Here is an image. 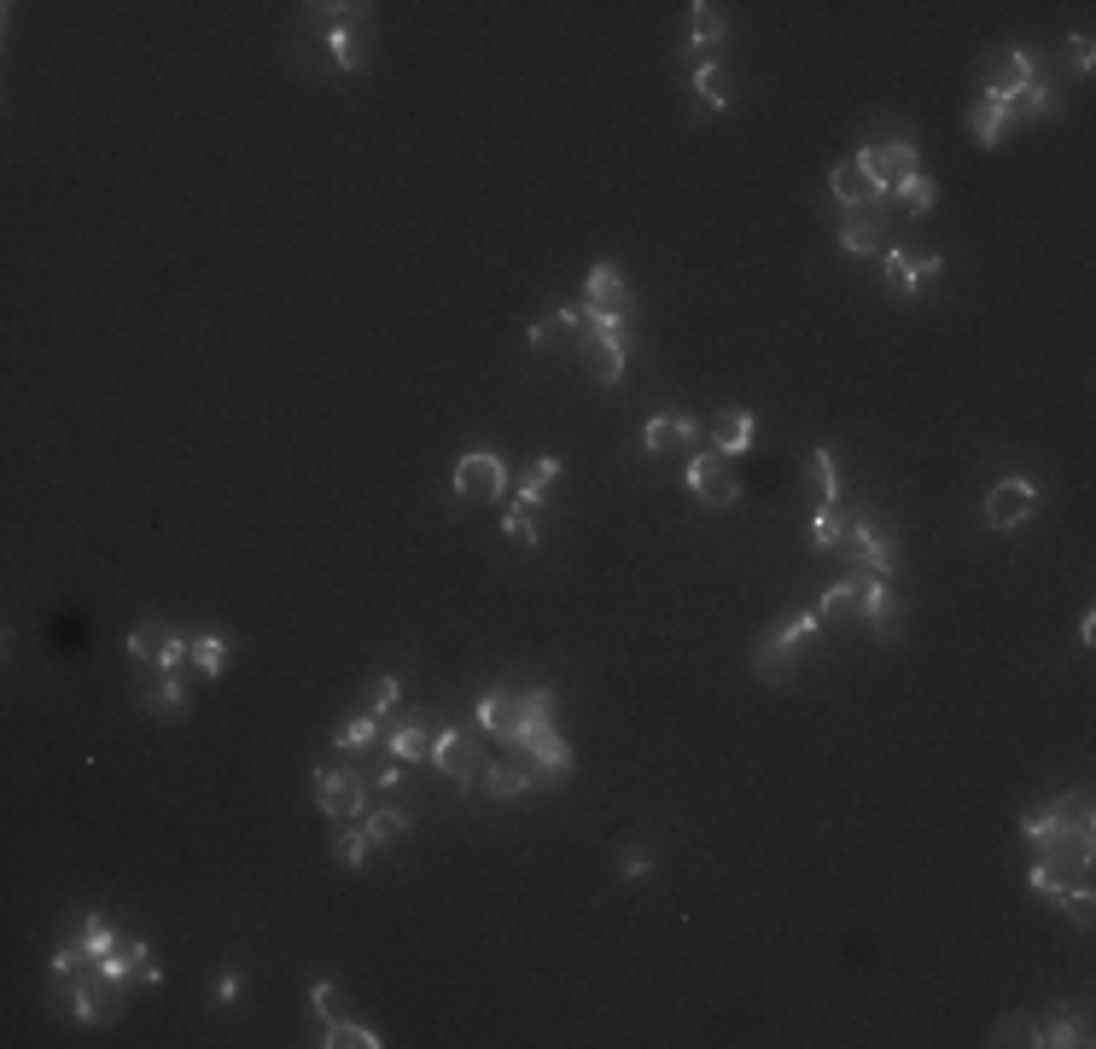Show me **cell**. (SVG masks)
I'll use <instances>...</instances> for the list:
<instances>
[{"instance_id":"obj_1","label":"cell","mask_w":1096,"mask_h":1049,"mask_svg":"<svg viewBox=\"0 0 1096 1049\" xmlns=\"http://www.w3.org/2000/svg\"><path fill=\"white\" fill-rule=\"evenodd\" d=\"M683 484L700 496V502H706V508H735V496H741V478H735V467L723 461L718 449H700V455H688Z\"/></svg>"},{"instance_id":"obj_2","label":"cell","mask_w":1096,"mask_h":1049,"mask_svg":"<svg viewBox=\"0 0 1096 1049\" xmlns=\"http://www.w3.org/2000/svg\"><path fill=\"white\" fill-rule=\"evenodd\" d=\"M817 612H799V618H788V624H776L770 636H764V647L753 653V671L764 682H782L788 677V659H793V647H805L811 636H817Z\"/></svg>"},{"instance_id":"obj_3","label":"cell","mask_w":1096,"mask_h":1049,"mask_svg":"<svg viewBox=\"0 0 1096 1049\" xmlns=\"http://www.w3.org/2000/svg\"><path fill=\"white\" fill-rule=\"evenodd\" d=\"M502 490H508V467H502V455L473 449V455H461V461H455V496H461V502H496Z\"/></svg>"},{"instance_id":"obj_4","label":"cell","mask_w":1096,"mask_h":1049,"mask_svg":"<svg viewBox=\"0 0 1096 1049\" xmlns=\"http://www.w3.org/2000/svg\"><path fill=\"white\" fill-rule=\"evenodd\" d=\"M309 793H315V805L333 816V822L368 811V787H362V776H356V770H315Z\"/></svg>"},{"instance_id":"obj_5","label":"cell","mask_w":1096,"mask_h":1049,"mask_svg":"<svg viewBox=\"0 0 1096 1049\" xmlns=\"http://www.w3.org/2000/svg\"><path fill=\"white\" fill-rule=\"evenodd\" d=\"M432 764L444 770L461 793L473 787V781H484V758H479V741L473 735H461V729H449V735H438L432 741Z\"/></svg>"},{"instance_id":"obj_6","label":"cell","mask_w":1096,"mask_h":1049,"mask_svg":"<svg viewBox=\"0 0 1096 1049\" xmlns=\"http://www.w3.org/2000/svg\"><path fill=\"white\" fill-rule=\"evenodd\" d=\"M1032 508H1038V484L1032 478H1003L992 496H986V525L992 531H1015V525H1027Z\"/></svg>"},{"instance_id":"obj_7","label":"cell","mask_w":1096,"mask_h":1049,"mask_svg":"<svg viewBox=\"0 0 1096 1049\" xmlns=\"http://www.w3.org/2000/svg\"><path fill=\"white\" fill-rule=\"evenodd\" d=\"M665 449L700 455V449H706V432H700L688 414H653L648 426H642V455H665Z\"/></svg>"},{"instance_id":"obj_8","label":"cell","mask_w":1096,"mask_h":1049,"mask_svg":"<svg viewBox=\"0 0 1096 1049\" xmlns=\"http://www.w3.org/2000/svg\"><path fill=\"white\" fill-rule=\"evenodd\" d=\"M828 187H834V199H840V204H852V210H857V204H869V199H875V204H887V199H892V187H887V181H875V175L863 170L857 158L834 164Z\"/></svg>"},{"instance_id":"obj_9","label":"cell","mask_w":1096,"mask_h":1049,"mask_svg":"<svg viewBox=\"0 0 1096 1049\" xmlns=\"http://www.w3.org/2000/svg\"><path fill=\"white\" fill-rule=\"evenodd\" d=\"M846 542H852L857 566H863L869 577H887L892 572V542H887V531H875L869 519H846Z\"/></svg>"},{"instance_id":"obj_10","label":"cell","mask_w":1096,"mask_h":1049,"mask_svg":"<svg viewBox=\"0 0 1096 1049\" xmlns=\"http://www.w3.org/2000/svg\"><path fill=\"white\" fill-rule=\"evenodd\" d=\"M753 432H758V420L747 408H723L718 420H712V449H718L723 461H735V455L753 449Z\"/></svg>"},{"instance_id":"obj_11","label":"cell","mask_w":1096,"mask_h":1049,"mask_svg":"<svg viewBox=\"0 0 1096 1049\" xmlns=\"http://www.w3.org/2000/svg\"><path fill=\"white\" fill-rule=\"evenodd\" d=\"M525 758L537 764V781H566V776H572V746L560 741L554 729H543L537 741L525 746Z\"/></svg>"},{"instance_id":"obj_12","label":"cell","mask_w":1096,"mask_h":1049,"mask_svg":"<svg viewBox=\"0 0 1096 1049\" xmlns=\"http://www.w3.org/2000/svg\"><path fill=\"white\" fill-rule=\"evenodd\" d=\"M1032 82H1038V70H1032V53H1009L1003 65H997V76H992V100H1003V105H1015L1021 94H1027Z\"/></svg>"},{"instance_id":"obj_13","label":"cell","mask_w":1096,"mask_h":1049,"mask_svg":"<svg viewBox=\"0 0 1096 1049\" xmlns=\"http://www.w3.org/2000/svg\"><path fill=\"white\" fill-rule=\"evenodd\" d=\"M583 309H630V292H624V274H618L613 263L589 269V280H583Z\"/></svg>"},{"instance_id":"obj_14","label":"cell","mask_w":1096,"mask_h":1049,"mask_svg":"<svg viewBox=\"0 0 1096 1049\" xmlns=\"http://www.w3.org/2000/svg\"><path fill=\"white\" fill-rule=\"evenodd\" d=\"M589 368L601 385L624 379V333H589Z\"/></svg>"},{"instance_id":"obj_15","label":"cell","mask_w":1096,"mask_h":1049,"mask_svg":"<svg viewBox=\"0 0 1096 1049\" xmlns=\"http://www.w3.org/2000/svg\"><path fill=\"white\" fill-rule=\"evenodd\" d=\"M1009 117H1015V105L992 100V94H986L980 105H968V129H974V140H980V146H997V140H1003V123H1009Z\"/></svg>"},{"instance_id":"obj_16","label":"cell","mask_w":1096,"mask_h":1049,"mask_svg":"<svg viewBox=\"0 0 1096 1049\" xmlns=\"http://www.w3.org/2000/svg\"><path fill=\"white\" fill-rule=\"evenodd\" d=\"M892 199H904V210H910V216H927V210L939 204V187H933L922 170H904L898 181H892Z\"/></svg>"},{"instance_id":"obj_17","label":"cell","mask_w":1096,"mask_h":1049,"mask_svg":"<svg viewBox=\"0 0 1096 1049\" xmlns=\"http://www.w3.org/2000/svg\"><path fill=\"white\" fill-rule=\"evenodd\" d=\"M554 478H560V461H554V455H548V461H531V467H525V478L514 484V490H519V508H537L548 490H554Z\"/></svg>"},{"instance_id":"obj_18","label":"cell","mask_w":1096,"mask_h":1049,"mask_svg":"<svg viewBox=\"0 0 1096 1049\" xmlns=\"http://www.w3.org/2000/svg\"><path fill=\"white\" fill-rule=\"evenodd\" d=\"M805 473H811V490L822 496V508H840V473H834V455L828 449H811Z\"/></svg>"},{"instance_id":"obj_19","label":"cell","mask_w":1096,"mask_h":1049,"mask_svg":"<svg viewBox=\"0 0 1096 1049\" xmlns=\"http://www.w3.org/2000/svg\"><path fill=\"white\" fill-rule=\"evenodd\" d=\"M857 607H863V618H869V624H881V630H887L892 618H898V601H892L887 577H869V583H863V601H857Z\"/></svg>"},{"instance_id":"obj_20","label":"cell","mask_w":1096,"mask_h":1049,"mask_svg":"<svg viewBox=\"0 0 1096 1049\" xmlns=\"http://www.w3.org/2000/svg\"><path fill=\"white\" fill-rule=\"evenodd\" d=\"M531 770H519V764H484V787L496 793V799H519L525 787H531Z\"/></svg>"},{"instance_id":"obj_21","label":"cell","mask_w":1096,"mask_h":1049,"mask_svg":"<svg viewBox=\"0 0 1096 1049\" xmlns=\"http://www.w3.org/2000/svg\"><path fill=\"white\" fill-rule=\"evenodd\" d=\"M175 642L170 624H140L135 636H129V659H146V665H158V653Z\"/></svg>"},{"instance_id":"obj_22","label":"cell","mask_w":1096,"mask_h":1049,"mask_svg":"<svg viewBox=\"0 0 1096 1049\" xmlns=\"http://www.w3.org/2000/svg\"><path fill=\"white\" fill-rule=\"evenodd\" d=\"M327 1049H379L385 1038H374L368 1026H350V1020H327V1038H321Z\"/></svg>"},{"instance_id":"obj_23","label":"cell","mask_w":1096,"mask_h":1049,"mask_svg":"<svg viewBox=\"0 0 1096 1049\" xmlns=\"http://www.w3.org/2000/svg\"><path fill=\"white\" fill-rule=\"evenodd\" d=\"M368 851H374V834H368V828H344L339 840H333V857H339L344 869H362Z\"/></svg>"},{"instance_id":"obj_24","label":"cell","mask_w":1096,"mask_h":1049,"mask_svg":"<svg viewBox=\"0 0 1096 1049\" xmlns=\"http://www.w3.org/2000/svg\"><path fill=\"white\" fill-rule=\"evenodd\" d=\"M688 30H694V47H718V41H723V18L706 6V0H694V6H688Z\"/></svg>"},{"instance_id":"obj_25","label":"cell","mask_w":1096,"mask_h":1049,"mask_svg":"<svg viewBox=\"0 0 1096 1049\" xmlns=\"http://www.w3.org/2000/svg\"><path fill=\"white\" fill-rule=\"evenodd\" d=\"M327 53H333V65H339V70H362V65H368V59H362V41H356L350 24H339V30L327 35Z\"/></svg>"},{"instance_id":"obj_26","label":"cell","mask_w":1096,"mask_h":1049,"mask_svg":"<svg viewBox=\"0 0 1096 1049\" xmlns=\"http://www.w3.org/2000/svg\"><path fill=\"white\" fill-rule=\"evenodd\" d=\"M863 583H869V577H852V583H834V589L822 595L817 618H840V612H852L857 601H863Z\"/></svg>"},{"instance_id":"obj_27","label":"cell","mask_w":1096,"mask_h":1049,"mask_svg":"<svg viewBox=\"0 0 1096 1049\" xmlns=\"http://www.w3.org/2000/svg\"><path fill=\"white\" fill-rule=\"evenodd\" d=\"M193 665H199V677H222L228 671V642L222 636H199L193 642Z\"/></svg>"},{"instance_id":"obj_28","label":"cell","mask_w":1096,"mask_h":1049,"mask_svg":"<svg viewBox=\"0 0 1096 1049\" xmlns=\"http://www.w3.org/2000/svg\"><path fill=\"white\" fill-rule=\"evenodd\" d=\"M694 94L706 100V111H729V88H723V70H718V65H700V70H694Z\"/></svg>"},{"instance_id":"obj_29","label":"cell","mask_w":1096,"mask_h":1049,"mask_svg":"<svg viewBox=\"0 0 1096 1049\" xmlns=\"http://www.w3.org/2000/svg\"><path fill=\"white\" fill-rule=\"evenodd\" d=\"M887 286L898 298H916L922 286H916V263H910V251H887Z\"/></svg>"},{"instance_id":"obj_30","label":"cell","mask_w":1096,"mask_h":1049,"mask_svg":"<svg viewBox=\"0 0 1096 1049\" xmlns=\"http://www.w3.org/2000/svg\"><path fill=\"white\" fill-rule=\"evenodd\" d=\"M840 245H846L852 257H869V251L881 245V228H875V222H863V216H852V222L840 228Z\"/></svg>"},{"instance_id":"obj_31","label":"cell","mask_w":1096,"mask_h":1049,"mask_svg":"<svg viewBox=\"0 0 1096 1049\" xmlns=\"http://www.w3.org/2000/svg\"><path fill=\"white\" fill-rule=\"evenodd\" d=\"M811 542H817V548L846 542V513H840V508H817V519H811Z\"/></svg>"},{"instance_id":"obj_32","label":"cell","mask_w":1096,"mask_h":1049,"mask_svg":"<svg viewBox=\"0 0 1096 1049\" xmlns=\"http://www.w3.org/2000/svg\"><path fill=\"white\" fill-rule=\"evenodd\" d=\"M391 758H409V764L414 758H432V741L414 723H403V729H391Z\"/></svg>"},{"instance_id":"obj_33","label":"cell","mask_w":1096,"mask_h":1049,"mask_svg":"<svg viewBox=\"0 0 1096 1049\" xmlns=\"http://www.w3.org/2000/svg\"><path fill=\"white\" fill-rule=\"evenodd\" d=\"M82 950L94 956V968H100L105 956L117 950V939H111V927H105V915H88V927H82Z\"/></svg>"},{"instance_id":"obj_34","label":"cell","mask_w":1096,"mask_h":1049,"mask_svg":"<svg viewBox=\"0 0 1096 1049\" xmlns=\"http://www.w3.org/2000/svg\"><path fill=\"white\" fill-rule=\"evenodd\" d=\"M1032 1044H1050V1049H1073V1044H1091V1038H1085V1026H1073V1020H1050V1026H1044V1032H1038V1038H1032Z\"/></svg>"},{"instance_id":"obj_35","label":"cell","mask_w":1096,"mask_h":1049,"mask_svg":"<svg viewBox=\"0 0 1096 1049\" xmlns=\"http://www.w3.org/2000/svg\"><path fill=\"white\" fill-rule=\"evenodd\" d=\"M152 706L164 711V717H181V711H187V688H181V677L158 682V688H152Z\"/></svg>"},{"instance_id":"obj_36","label":"cell","mask_w":1096,"mask_h":1049,"mask_svg":"<svg viewBox=\"0 0 1096 1049\" xmlns=\"http://www.w3.org/2000/svg\"><path fill=\"white\" fill-rule=\"evenodd\" d=\"M1056 904H1067V915H1073V921H1079V927H1091V921H1096L1091 886H1067V892H1062V898H1056Z\"/></svg>"},{"instance_id":"obj_37","label":"cell","mask_w":1096,"mask_h":1049,"mask_svg":"<svg viewBox=\"0 0 1096 1049\" xmlns=\"http://www.w3.org/2000/svg\"><path fill=\"white\" fill-rule=\"evenodd\" d=\"M374 735H379V723H374V717H350V723L339 729V752H356V746H368Z\"/></svg>"},{"instance_id":"obj_38","label":"cell","mask_w":1096,"mask_h":1049,"mask_svg":"<svg viewBox=\"0 0 1096 1049\" xmlns=\"http://www.w3.org/2000/svg\"><path fill=\"white\" fill-rule=\"evenodd\" d=\"M403 828H409V816H403V811H368V834H374V846H379V840H397Z\"/></svg>"},{"instance_id":"obj_39","label":"cell","mask_w":1096,"mask_h":1049,"mask_svg":"<svg viewBox=\"0 0 1096 1049\" xmlns=\"http://www.w3.org/2000/svg\"><path fill=\"white\" fill-rule=\"evenodd\" d=\"M502 531H508L519 548H531V542H537V519H531V508H514L508 519H502Z\"/></svg>"},{"instance_id":"obj_40","label":"cell","mask_w":1096,"mask_h":1049,"mask_svg":"<svg viewBox=\"0 0 1096 1049\" xmlns=\"http://www.w3.org/2000/svg\"><path fill=\"white\" fill-rule=\"evenodd\" d=\"M187 659H193V642H181V636H175V642L158 653V677H181V665H187Z\"/></svg>"},{"instance_id":"obj_41","label":"cell","mask_w":1096,"mask_h":1049,"mask_svg":"<svg viewBox=\"0 0 1096 1049\" xmlns=\"http://www.w3.org/2000/svg\"><path fill=\"white\" fill-rule=\"evenodd\" d=\"M1032 1038H1038L1032 1020H997V1032H992V1044H1032Z\"/></svg>"},{"instance_id":"obj_42","label":"cell","mask_w":1096,"mask_h":1049,"mask_svg":"<svg viewBox=\"0 0 1096 1049\" xmlns=\"http://www.w3.org/2000/svg\"><path fill=\"white\" fill-rule=\"evenodd\" d=\"M397 694H403L397 682H391V677H379L374 688H368V717H379V711H391V706H397Z\"/></svg>"},{"instance_id":"obj_43","label":"cell","mask_w":1096,"mask_h":1049,"mask_svg":"<svg viewBox=\"0 0 1096 1049\" xmlns=\"http://www.w3.org/2000/svg\"><path fill=\"white\" fill-rule=\"evenodd\" d=\"M1015 111H1027V117H1044V111H1050V88H1044V82H1032L1027 94L1015 100Z\"/></svg>"},{"instance_id":"obj_44","label":"cell","mask_w":1096,"mask_h":1049,"mask_svg":"<svg viewBox=\"0 0 1096 1049\" xmlns=\"http://www.w3.org/2000/svg\"><path fill=\"white\" fill-rule=\"evenodd\" d=\"M479 729H490V735L502 729V694H484L479 700Z\"/></svg>"},{"instance_id":"obj_45","label":"cell","mask_w":1096,"mask_h":1049,"mask_svg":"<svg viewBox=\"0 0 1096 1049\" xmlns=\"http://www.w3.org/2000/svg\"><path fill=\"white\" fill-rule=\"evenodd\" d=\"M618 869H624V880H642L653 869V857H648V851H624V863H618Z\"/></svg>"},{"instance_id":"obj_46","label":"cell","mask_w":1096,"mask_h":1049,"mask_svg":"<svg viewBox=\"0 0 1096 1049\" xmlns=\"http://www.w3.org/2000/svg\"><path fill=\"white\" fill-rule=\"evenodd\" d=\"M1096 65V47H1091V35L1079 30L1073 35V70H1091Z\"/></svg>"},{"instance_id":"obj_47","label":"cell","mask_w":1096,"mask_h":1049,"mask_svg":"<svg viewBox=\"0 0 1096 1049\" xmlns=\"http://www.w3.org/2000/svg\"><path fill=\"white\" fill-rule=\"evenodd\" d=\"M327 1003H333V985H327V980H315V985H309V1009L327 1020Z\"/></svg>"},{"instance_id":"obj_48","label":"cell","mask_w":1096,"mask_h":1049,"mask_svg":"<svg viewBox=\"0 0 1096 1049\" xmlns=\"http://www.w3.org/2000/svg\"><path fill=\"white\" fill-rule=\"evenodd\" d=\"M548 344H560V339H554V315H548V321H537V327H531V350H548Z\"/></svg>"},{"instance_id":"obj_49","label":"cell","mask_w":1096,"mask_h":1049,"mask_svg":"<svg viewBox=\"0 0 1096 1049\" xmlns=\"http://www.w3.org/2000/svg\"><path fill=\"white\" fill-rule=\"evenodd\" d=\"M234 997H240V980H234V974H222V980H216V1009H228Z\"/></svg>"},{"instance_id":"obj_50","label":"cell","mask_w":1096,"mask_h":1049,"mask_svg":"<svg viewBox=\"0 0 1096 1049\" xmlns=\"http://www.w3.org/2000/svg\"><path fill=\"white\" fill-rule=\"evenodd\" d=\"M1079 642L1096 647V612H1079Z\"/></svg>"}]
</instances>
